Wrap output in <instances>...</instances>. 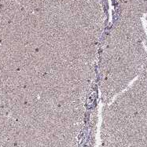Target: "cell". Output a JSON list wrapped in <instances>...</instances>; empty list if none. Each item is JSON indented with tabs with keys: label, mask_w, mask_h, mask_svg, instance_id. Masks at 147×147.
Masks as SVG:
<instances>
[{
	"label": "cell",
	"mask_w": 147,
	"mask_h": 147,
	"mask_svg": "<svg viewBox=\"0 0 147 147\" xmlns=\"http://www.w3.org/2000/svg\"><path fill=\"white\" fill-rule=\"evenodd\" d=\"M147 60L142 42L109 36L101 56V89L106 101L122 92L139 75Z\"/></svg>",
	"instance_id": "6da1fadb"
}]
</instances>
